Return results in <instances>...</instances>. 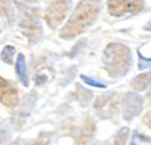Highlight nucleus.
<instances>
[{"label":"nucleus","mask_w":151,"mask_h":145,"mask_svg":"<svg viewBox=\"0 0 151 145\" xmlns=\"http://www.w3.org/2000/svg\"><path fill=\"white\" fill-rule=\"evenodd\" d=\"M98 11H100L98 2L82 0L79 6L76 8V11L73 12V15L70 17V20L67 21V24L64 26V29L60 30V38H64V39L76 38L77 35L85 32L95 21Z\"/></svg>","instance_id":"1"},{"label":"nucleus","mask_w":151,"mask_h":145,"mask_svg":"<svg viewBox=\"0 0 151 145\" xmlns=\"http://www.w3.org/2000/svg\"><path fill=\"white\" fill-rule=\"evenodd\" d=\"M103 64L112 77H122L132 67V56L129 47L119 42H112L106 47L103 55Z\"/></svg>","instance_id":"2"},{"label":"nucleus","mask_w":151,"mask_h":145,"mask_svg":"<svg viewBox=\"0 0 151 145\" xmlns=\"http://www.w3.org/2000/svg\"><path fill=\"white\" fill-rule=\"evenodd\" d=\"M21 6V20H20V29L29 38L30 44H35L40 41L42 36V29H41V23H40V11L30 8V6H24L20 2Z\"/></svg>","instance_id":"3"},{"label":"nucleus","mask_w":151,"mask_h":145,"mask_svg":"<svg viewBox=\"0 0 151 145\" xmlns=\"http://www.w3.org/2000/svg\"><path fill=\"white\" fill-rule=\"evenodd\" d=\"M71 8L70 0H55L53 3H50L48 8L45 9L44 20L52 29L58 27L59 24L65 20L68 11Z\"/></svg>","instance_id":"4"},{"label":"nucleus","mask_w":151,"mask_h":145,"mask_svg":"<svg viewBox=\"0 0 151 145\" xmlns=\"http://www.w3.org/2000/svg\"><path fill=\"white\" fill-rule=\"evenodd\" d=\"M107 9L113 17L132 15L144 9V0H107Z\"/></svg>","instance_id":"5"},{"label":"nucleus","mask_w":151,"mask_h":145,"mask_svg":"<svg viewBox=\"0 0 151 145\" xmlns=\"http://www.w3.org/2000/svg\"><path fill=\"white\" fill-rule=\"evenodd\" d=\"M119 94L118 92H107L101 97H98L94 109L97 111L100 118H112L118 112V104H119Z\"/></svg>","instance_id":"6"},{"label":"nucleus","mask_w":151,"mask_h":145,"mask_svg":"<svg viewBox=\"0 0 151 145\" xmlns=\"http://www.w3.org/2000/svg\"><path fill=\"white\" fill-rule=\"evenodd\" d=\"M142 97L136 92H129L124 97V119L132 121L134 116H137L142 111Z\"/></svg>","instance_id":"7"},{"label":"nucleus","mask_w":151,"mask_h":145,"mask_svg":"<svg viewBox=\"0 0 151 145\" xmlns=\"http://www.w3.org/2000/svg\"><path fill=\"white\" fill-rule=\"evenodd\" d=\"M18 91L12 85L0 77V103H3L8 107H14L18 104Z\"/></svg>","instance_id":"8"},{"label":"nucleus","mask_w":151,"mask_h":145,"mask_svg":"<svg viewBox=\"0 0 151 145\" xmlns=\"http://www.w3.org/2000/svg\"><path fill=\"white\" fill-rule=\"evenodd\" d=\"M15 70H17V76L21 82L23 86H29V74H27V65H26V59L24 55L20 53L15 62Z\"/></svg>","instance_id":"9"},{"label":"nucleus","mask_w":151,"mask_h":145,"mask_svg":"<svg viewBox=\"0 0 151 145\" xmlns=\"http://www.w3.org/2000/svg\"><path fill=\"white\" fill-rule=\"evenodd\" d=\"M0 15H2L9 26L15 24V11L12 8L11 0H0Z\"/></svg>","instance_id":"10"},{"label":"nucleus","mask_w":151,"mask_h":145,"mask_svg":"<svg viewBox=\"0 0 151 145\" xmlns=\"http://www.w3.org/2000/svg\"><path fill=\"white\" fill-rule=\"evenodd\" d=\"M150 83H151V71L136 76L132 80V86H133L134 91H145L150 86Z\"/></svg>","instance_id":"11"},{"label":"nucleus","mask_w":151,"mask_h":145,"mask_svg":"<svg viewBox=\"0 0 151 145\" xmlns=\"http://www.w3.org/2000/svg\"><path fill=\"white\" fill-rule=\"evenodd\" d=\"M91 139H92V124H88L86 127H83L80 130V135L77 138V142L80 145H86Z\"/></svg>","instance_id":"12"},{"label":"nucleus","mask_w":151,"mask_h":145,"mask_svg":"<svg viewBox=\"0 0 151 145\" xmlns=\"http://www.w3.org/2000/svg\"><path fill=\"white\" fill-rule=\"evenodd\" d=\"M130 145H151V138L142 135L139 131H134L132 136V142Z\"/></svg>","instance_id":"13"},{"label":"nucleus","mask_w":151,"mask_h":145,"mask_svg":"<svg viewBox=\"0 0 151 145\" xmlns=\"http://www.w3.org/2000/svg\"><path fill=\"white\" fill-rule=\"evenodd\" d=\"M14 56H15V48L12 45H6L2 50V55H0V57H2V60L5 64H12Z\"/></svg>","instance_id":"14"},{"label":"nucleus","mask_w":151,"mask_h":145,"mask_svg":"<svg viewBox=\"0 0 151 145\" xmlns=\"http://www.w3.org/2000/svg\"><path fill=\"white\" fill-rule=\"evenodd\" d=\"M129 135H130L129 127H122V128L118 131V135H116V138H115V142H113V145H125V144H127Z\"/></svg>","instance_id":"15"},{"label":"nucleus","mask_w":151,"mask_h":145,"mask_svg":"<svg viewBox=\"0 0 151 145\" xmlns=\"http://www.w3.org/2000/svg\"><path fill=\"white\" fill-rule=\"evenodd\" d=\"M80 79H82L86 85H89V86H95V88H106V83H104V82H98V80L91 79V77H88V76H80Z\"/></svg>","instance_id":"16"},{"label":"nucleus","mask_w":151,"mask_h":145,"mask_svg":"<svg viewBox=\"0 0 151 145\" xmlns=\"http://www.w3.org/2000/svg\"><path fill=\"white\" fill-rule=\"evenodd\" d=\"M137 55H139V59L142 60V64H139V68H145V67H151V59H145L139 52H137Z\"/></svg>","instance_id":"17"},{"label":"nucleus","mask_w":151,"mask_h":145,"mask_svg":"<svg viewBox=\"0 0 151 145\" xmlns=\"http://www.w3.org/2000/svg\"><path fill=\"white\" fill-rule=\"evenodd\" d=\"M145 30H151V21L147 24V26H145Z\"/></svg>","instance_id":"18"},{"label":"nucleus","mask_w":151,"mask_h":145,"mask_svg":"<svg viewBox=\"0 0 151 145\" xmlns=\"http://www.w3.org/2000/svg\"><path fill=\"white\" fill-rule=\"evenodd\" d=\"M148 97H150V100H151V91H150V92H148Z\"/></svg>","instance_id":"19"},{"label":"nucleus","mask_w":151,"mask_h":145,"mask_svg":"<svg viewBox=\"0 0 151 145\" xmlns=\"http://www.w3.org/2000/svg\"><path fill=\"white\" fill-rule=\"evenodd\" d=\"M94 2H98V0H94Z\"/></svg>","instance_id":"20"},{"label":"nucleus","mask_w":151,"mask_h":145,"mask_svg":"<svg viewBox=\"0 0 151 145\" xmlns=\"http://www.w3.org/2000/svg\"><path fill=\"white\" fill-rule=\"evenodd\" d=\"M104 145H107V144H104Z\"/></svg>","instance_id":"21"}]
</instances>
